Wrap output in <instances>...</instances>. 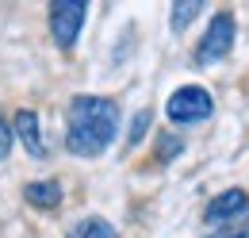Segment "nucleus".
<instances>
[{"mask_svg":"<svg viewBox=\"0 0 249 238\" xmlns=\"http://www.w3.org/2000/svg\"><path fill=\"white\" fill-rule=\"evenodd\" d=\"M119 131V104L104 96H77L69 104V131L65 146L77 158H96L115 142Z\"/></svg>","mask_w":249,"mask_h":238,"instance_id":"f257e3e1","label":"nucleus"},{"mask_svg":"<svg viewBox=\"0 0 249 238\" xmlns=\"http://www.w3.org/2000/svg\"><path fill=\"white\" fill-rule=\"evenodd\" d=\"M211 112H215V100H211V92L199 89V85L177 89L169 96V104H165V116L173 119V123H199V119H207Z\"/></svg>","mask_w":249,"mask_h":238,"instance_id":"f03ea898","label":"nucleus"},{"mask_svg":"<svg viewBox=\"0 0 249 238\" xmlns=\"http://www.w3.org/2000/svg\"><path fill=\"white\" fill-rule=\"evenodd\" d=\"M85 12H89L85 0H54V4H50V31H54L58 46L69 50V46L77 42V35L85 27Z\"/></svg>","mask_w":249,"mask_h":238,"instance_id":"7ed1b4c3","label":"nucleus"},{"mask_svg":"<svg viewBox=\"0 0 249 238\" xmlns=\"http://www.w3.org/2000/svg\"><path fill=\"white\" fill-rule=\"evenodd\" d=\"M230 46H234V16L230 12H218L215 20H211V27H207V35L196 46V61L199 65H211V61L226 58Z\"/></svg>","mask_w":249,"mask_h":238,"instance_id":"20e7f679","label":"nucleus"},{"mask_svg":"<svg viewBox=\"0 0 249 238\" xmlns=\"http://www.w3.org/2000/svg\"><path fill=\"white\" fill-rule=\"evenodd\" d=\"M249 208V196L242 192V188H230V192H222V196H215L211 204H207V223H226V219H234V215H242V211Z\"/></svg>","mask_w":249,"mask_h":238,"instance_id":"39448f33","label":"nucleus"},{"mask_svg":"<svg viewBox=\"0 0 249 238\" xmlns=\"http://www.w3.org/2000/svg\"><path fill=\"white\" fill-rule=\"evenodd\" d=\"M23 200L38 211H54L62 204V184H58V180H31V184L23 188Z\"/></svg>","mask_w":249,"mask_h":238,"instance_id":"423d86ee","label":"nucleus"},{"mask_svg":"<svg viewBox=\"0 0 249 238\" xmlns=\"http://www.w3.org/2000/svg\"><path fill=\"white\" fill-rule=\"evenodd\" d=\"M16 135H19V142L31 150L35 158L46 154V142H42V135H38V116H35V112H16Z\"/></svg>","mask_w":249,"mask_h":238,"instance_id":"0eeeda50","label":"nucleus"},{"mask_svg":"<svg viewBox=\"0 0 249 238\" xmlns=\"http://www.w3.org/2000/svg\"><path fill=\"white\" fill-rule=\"evenodd\" d=\"M69 238H119V235H115V227H111L107 219L92 215V219H81V223L69 231Z\"/></svg>","mask_w":249,"mask_h":238,"instance_id":"6e6552de","label":"nucleus"},{"mask_svg":"<svg viewBox=\"0 0 249 238\" xmlns=\"http://www.w3.org/2000/svg\"><path fill=\"white\" fill-rule=\"evenodd\" d=\"M199 8H203L199 0H177V4H173V31H184L188 23L199 16Z\"/></svg>","mask_w":249,"mask_h":238,"instance_id":"1a4fd4ad","label":"nucleus"},{"mask_svg":"<svg viewBox=\"0 0 249 238\" xmlns=\"http://www.w3.org/2000/svg\"><path fill=\"white\" fill-rule=\"evenodd\" d=\"M146 127H150V112H138V116H134V123H130V142H142Z\"/></svg>","mask_w":249,"mask_h":238,"instance_id":"9d476101","label":"nucleus"},{"mask_svg":"<svg viewBox=\"0 0 249 238\" xmlns=\"http://www.w3.org/2000/svg\"><path fill=\"white\" fill-rule=\"evenodd\" d=\"M8 150H12V127H8V119L0 112V161L8 158Z\"/></svg>","mask_w":249,"mask_h":238,"instance_id":"9b49d317","label":"nucleus"},{"mask_svg":"<svg viewBox=\"0 0 249 238\" xmlns=\"http://www.w3.org/2000/svg\"><path fill=\"white\" fill-rule=\"evenodd\" d=\"M180 146H184L180 139H165V142H161V158H173V154H177Z\"/></svg>","mask_w":249,"mask_h":238,"instance_id":"f8f14e48","label":"nucleus"},{"mask_svg":"<svg viewBox=\"0 0 249 238\" xmlns=\"http://www.w3.org/2000/svg\"><path fill=\"white\" fill-rule=\"evenodd\" d=\"M211 238H249V227H242V231H218Z\"/></svg>","mask_w":249,"mask_h":238,"instance_id":"ddd939ff","label":"nucleus"}]
</instances>
